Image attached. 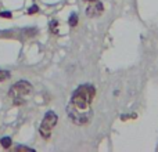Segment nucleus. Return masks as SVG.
I'll return each mask as SVG.
<instances>
[{"mask_svg": "<svg viewBox=\"0 0 158 152\" xmlns=\"http://www.w3.org/2000/svg\"><path fill=\"white\" fill-rule=\"evenodd\" d=\"M103 11H104V8H103V4H101L100 2H93V4H90L89 7H87V10H86V14H87V17H90V18H94V17H98V15H101L103 14Z\"/></svg>", "mask_w": 158, "mask_h": 152, "instance_id": "4", "label": "nucleus"}, {"mask_svg": "<svg viewBox=\"0 0 158 152\" xmlns=\"http://www.w3.org/2000/svg\"><path fill=\"white\" fill-rule=\"evenodd\" d=\"M15 151H33L32 148H28L25 145H17L15 147Z\"/></svg>", "mask_w": 158, "mask_h": 152, "instance_id": "8", "label": "nucleus"}, {"mask_svg": "<svg viewBox=\"0 0 158 152\" xmlns=\"http://www.w3.org/2000/svg\"><path fill=\"white\" fill-rule=\"evenodd\" d=\"M31 91H32V86H31L29 82L19 80V82H17V83L10 89L8 95H10V97L14 100V104H15V105H21L24 101L19 100V98H22V97H25V95L31 94Z\"/></svg>", "mask_w": 158, "mask_h": 152, "instance_id": "2", "label": "nucleus"}, {"mask_svg": "<svg viewBox=\"0 0 158 152\" xmlns=\"http://www.w3.org/2000/svg\"><path fill=\"white\" fill-rule=\"evenodd\" d=\"M10 78V72L8 71H0V82H4Z\"/></svg>", "mask_w": 158, "mask_h": 152, "instance_id": "6", "label": "nucleus"}, {"mask_svg": "<svg viewBox=\"0 0 158 152\" xmlns=\"http://www.w3.org/2000/svg\"><path fill=\"white\" fill-rule=\"evenodd\" d=\"M77 24H78V15L77 14H72V15L69 17V25H71V26H75Z\"/></svg>", "mask_w": 158, "mask_h": 152, "instance_id": "7", "label": "nucleus"}, {"mask_svg": "<svg viewBox=\"0 0 158 152\" xmlns=\"http://www.w3.org/2000/svg\"><path fill=\"white\" fill-rule=\"evenodd\" d=\"M86 2H96V0H86Z\"/></svg>", "mask_w": 158, "mask_h": 152, "instance_id": "11", "label": "nucleus"}, {"mask_svg": "<svg viewBox=\"0 0 158 152\" xmlns=\"http://www.w3.org/2000/svg\"><path fill=\"white\" fill-rule=\"evenodd\" d=\"M38 11H39L38 6H32V7L28 10V13H29V14H35V13H38Z\"/></svg>", "mask_w": 158, "mask_h": 152, "instance_id": "10", "label": "nucleus"}, {"mask_svg": "<svg viewBox=\"0 0 158 152\" xmlns=\"http://www.w3.org/2000/svg\"><path fill=\"white\" fill-rule=\"evenodd\" d=\"M0 17H3V18H11L13 14H11L10 11H2V13H0Z\"/></svg>", "mask_w": 158, "mask_h": 152, "instance_id": "9", "label": "nucleus"}, {"mask_svg": "<svg viewBox=\"0 0 158 152\" xmlns=\"http://www.w3.org/2000/svg\"><path fill=\"white\" fill-rule=\"evenodd\" d=\"M57 120H58L57 115L53 111H49L44 115L43 120H42V125H40V127H39V133H40V136L43 137V138L47 140L52 136V130L54 129V126L57 125Z\"/></svg>", "mask_w": 158, "mask_h": 152, "instance_id": "3", "label": "nucleus"}, {"mask_svg": "<svg viewBox=\"0 0 158 152\" xmlns=\"http://www.w3.org/2000/svg\"><path fill=\"white\" fill-rule=\"evenodd\" d=\"M96 95V89L92 84H82L74 91L68 105V115L77 125H83L92 116V101Z\"/></svg>", "mask_w": 158, "mask_h": 152, "instance_id": "1", "label": "nucleus"}, {"mask_svg": "<svg viewBox=\"0 0 158 152\" xmlns=\"http://www.w3.org/2000/svg\"><path fill=\"white\" fill-rule=\"evenodd\" d=\"M0 144H2L3 148H6V150H7V148L11 147V138H10V137H3V138L0 140Z\"/></svg>", "mask_w": 158, "mask_h": 152, "instance_id": "5", "label": "nucleus"}]
</instances>
